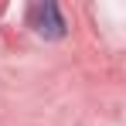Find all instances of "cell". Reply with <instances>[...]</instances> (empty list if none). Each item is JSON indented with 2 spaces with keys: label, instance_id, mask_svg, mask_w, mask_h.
<instances>
[{
  "label": "cell",
  "instance_id": "obj_1",
  "mask_svg": "<svg viewBox=\"0 0 126 126\" xmlns=\"http://www.w3.org/2000/svg\"><path fill=\"white\" fill-rule=\"evenodd\" d=\"M31 27H34L41 38H48V41L65 38V17L58 14V7H55L51 0H41V3L31 7Z\"/></svg>",
  "mask_w": 126,
  "mask_h": 126
}]
</instances>
